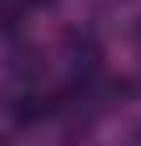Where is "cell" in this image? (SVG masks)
I'll return each instance as SVG.
<instances>
[{"label": "cell", "mask_w": 141, "mask_h": 146, "mask_svg": "<svg viewBox=\"0 0 141 146\" xmlns=\"http://www.w3.org/2000/svg\"><path fill=\"white\" fill-rule=\"evenodd\" d=\"M51 116H61V91L25 86L10 101V121H15V126H41V121H51Z\"/></svg>", "instance_id": "cell-1"}]
</instances>
